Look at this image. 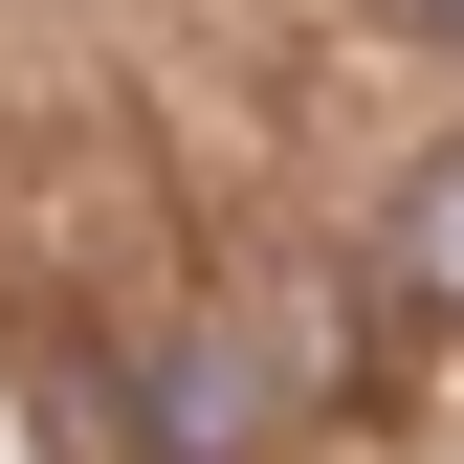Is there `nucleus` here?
<instances>
[{
  "label": "nucleus",
  "mask_w": 464,
  "mask_h": 464,
  "mask_svg": "<svg viewBox=\"0 0 464 464\" xmlns=\"http://www.w3.org/2000/svg\"><path fill=\"white\" fill-rule=\"evenodd\" d=\"M111 398L155 420V464H266V376L221 354V332H178V354H155V376H111Z\"/></svg>",
  "instance_id": "obj_1"
},
{
  "label": "nucleus",
  "mask_w": 464,
  "mask_h": 464,
  "mask_svg": "<svg viewBox=\"0 0 464 464\" xmlns=\"http://www.w3.org/2000/svg\"><path fill=\"white\" fill-rule=\"evenodd\" d=\"M442 44H464V0H442Z\"/></svg>",
  "instance_id": "obj_3"
},
{
  "label": "nucleus",
  "mask_w": 464,
  "mask_h": 464,
  "mask_svg": "<svg viewBox=\"0 0 464 464\" xmlns=\"http://www.w3.org/2000/svg\"><path fill=\"white\" fill-rule=\"evenodd\" d=\"M398 287H420V310H464V133L398 178Z\"/></svg>",
  "instance_id": "obj_2"
}]
</instances>
